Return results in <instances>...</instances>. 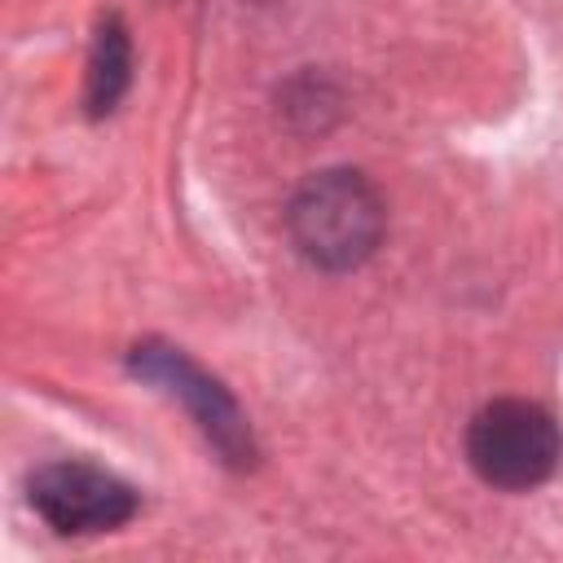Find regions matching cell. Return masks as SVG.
<instances>
[{"mask_svg": "<svg viewBox=\"0 0 563 563\" xmlns=\"http://www.w3.org/2000/svg\"><path fill=\"white\" fill-rule=\"evenodd\" d=\"M383 198L361 172L334 167L312 180H303L286 207V229L295 251L325 268V273H347L374 255L383 242Z\"/></svg>", "mask_w": 563, "mask_h": 563, "instance_id": "cell-1", "label": "cell"}, {"mask_svg": "<svg viewBox=\"0 0 563 563\" xmlns=\"http://www.w3.org/2000/svg\"><path fill=\"white\" fill-rule=\"evenodd\" d=\"M563 457V431L554 413L537 400H493L466 422V462L493 488H537L554 475Z\"/></svg>", "mask_w": 563, "mask_h": 563, "instance_id": "cell-2", "label": "cell"}, {"mask_svg": "<svg viewBox=\"0 0 563 563\" xmlns=\"http://www.w3.org/2000/svg\"><path fill=\"white\" fill-rule=\"evenodd\" d=\"M132 374H141L145 383L163 387L167 396H176L189 418L198 422V431L207 435V444L229 462V466H251L255 462V435L246 413L238 409V400L229 396L224 383H216L207 369H198L180 347L167 343H136L128 356Z\"/></svg>", "mask_w": 563, "mask_h": 563, "instance_id": "cell-3", "label": "cell"}, {"mask_svg": "<svg viewBox=\"0 0 563 563\" xmlns=\"http://www.w3.org/2000/svg\"><path fill=\"white\" fill-rule=\"evenodd\" d=\"M31 506L53 532H110L136 515V488L92 462H48L31 475Z\"/></svg>", "mask_w": 563, "mask_h": 563, "instance_id": "cell-4", "label": "cell"}, {"mask_svg": "<svg viewBox=\"0 0 563 563\" xmlns=\"http://www.w3.org/2000/svg\"><path fill=\"white\" fill-rule=\"evenodd\" d=\"M128 84H132V40H128L123 18L106 13L97 22L92 53H88V88H84L88 114H110L119 97L128 92Z\"/></svg>", "mask_w": 563, "mask_h": 563, "instance_id": "cell-5", "label": "cell"}]
</instances>
